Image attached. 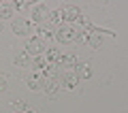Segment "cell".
Instances as JSON below:
<instances>
[{"instance_id": "cell-8", "label": "cell", "mask_w": 128, "mask_h": 113, "mask_svg": "<svg viewBox=\"0 0 128 113\" xmlns=\"http://www.w3.org/2000/svg\"><path fill=\"white\" fill-rule=\"evenodd\" d=\"M45 81H47V79L43 77V75H32V77L28 79V88H30L32 92H38V90L45 88Z\"/></svg>"}, {"instance_id": "cell-9", "label": "cell", "mask_w": 128, "mask_h": 113, "mask_svg": "<svg viewBox=\"0 0 128 113\" xmlns=\"http://www.w3.org/2000/svg\"><path fill=\"white\" fill-rule=\"evenodd\" d=\"M102 34H107V32H100V30H94V28H92V30L88 32V43H90L92 47H100L102 45Z\"/></svg>"}, {"instance_id": "cell-6", "label": "cell", "mask_w": 128, "mask_h": 113, "mask_svg": "<svg viewBox=\"0 0 128 113\" xmlns=\"http://www.w3.org/2000/svg\"><path fill=\"white\" fill-rule=\"evenodd\" d=\"M36 38H41V41H49V38H54L56 36V30L51 24H41V26H36Z\"/></svg>"}, {"instance_id": "cell-11", "label": "cell", "mask_w": 128, "mask_h": 113, "mask_svg": "<svg viewBox=\"0 0 128 113\" xmlns=\"http://www.w3.org/2000/svg\"><path fill=\"white\" fill-rule=\"evenodd\" d=\"M13 11H15L13 2H0V22L2 19H11L13 17Z\"/></svg>"}, {"instance_id": "cell-22", "label": "cell", "mask_w": 128, "mask_h": 113, "mask_svg": "<svg viewBox=\"0 0 128 113\" xmlns=\"http://www.w3.org/2000/svg\"><path fill=\"white\" fill-rule=\"evenodd\" d=\"M26 113H36V111H26Z\"/></svg>"}, {"instance_id": "cell-17", "label": "cell", "mask_w": 128, "mask_h": 113, "mask_svg": "<svg viewBox=\"0 0 128 113\" xmlns=\"http://www.w3.org/2000/svg\"><path fill=\"white\" fill-rule=\"evenodd\" d=\"M13 109H15V113H26L28 109H26V102H24V100H13Z\"/></svg>"}, {"instance_id": "cell-19", "label": "cell", "mask_w": 128, "mask_h": 113, "mask_svg": "<svg viewBox=\"0 0 128 113\" xmlns=\"http://www.w3.org/2000/svg\"><path fill=\"white\" fill-rule=\"evenodd\" d=\"M88 32H90V30H86V32H77V38H75V41H79V43H88Z\"/></svg>"}, {"instance_id": "cell-1", "label": "cell", "mask_w": 128, "mask_h": 113, "mask_svg": "<svg viewBox=\"0 0 128 113\" xmlns=\"http://www.w3.org/2000/svg\"><path fill=\"white\" fill-rule=\"evenodd\" d=\"M11 28H13V32H15V34H19V36H28V34L34 32V24H32L30 19H24V17L13 19Z\"/></svg>"}, {"instance_id": "cell-7", "label": "cell", "mask_w": 128, "mask_h": 113, "mask_svg": "<svg viewBox=\"0 0 128 113\" xmlns=\"http://www.w3.org/2000/svg\"><path fill=\"white\" fill-rule=\"evenodd\" d=\"M73 72L77 75V79H90L92 77V66L88 62H77L73 68Z\"/></svg>"}, {"instance_id": "cell-21", "label": "cell", "mask_w": 128, "mask_h": 113, "mask_svg": "<svg viewBox=\"0 0 128 113\" xmlns=\"http://www.w3.org/2000/svg\"><path fill=\"white\" fill-rule=\"evenodd\" d=\"M2 28H4V26H2V22H0V32H2Z\"/></svg>"}, {"instance_id": "cell-13", "label": "cell", "mask_w": 128, "mask_h": 113, "mask_svg": "<svg viewBox=\"0 0 128 113\" xmlns=\"http://www.w3.org/2000/svg\"><path fill=\"white\" fill-rule=\"evenodd\" d=\"M77 81H79V79H77V75H75V72L70 70V72H66V75L62 77V88H66V90H73V88L77 86Z\"/></svg>"}, {"instance_id": "cell-4", "label": "cell", "mask_w": 128, "mask_h": 113, "mask_svg": "<svg viewBox=\"0 0 128 113\" xmlns=\"http://www.w3.org/2000/svg\"><path fill=\"white\" fill-rule=\"evenodd\" d=\"M43 51H45V43L41 41V38H30L26 45V54L28 56H43Z\"/></svg>"}, {"instance_id": "cell-18", "label": "cell", "mask_w": 128, "mask_h": 113, "mask_svg": "<svg viewBox=\"0 0 128 113\" xmlns=\"http://www.w3.org/2000/svg\"><path fill=\"white\" fill-rule=\"evenodd\" d=\"M60 22H62V13L60 11H51L49 13V24L54 26V24H60Z\"/></svg>"}, {"instance_id": "cell-12", "label": "cell", "mask_w": 128, "mask_h": 113, "mask_svg": "<svg viewBox=\"0 0 128 113\" xmlns=\"http://www.w3.org/2000/svg\"><path fill=\"white\" fill-rule=\"evenodd\" d=\"M58 70H60L58 64H51V62H49V64L41 70V75H43L45 79H58Z\"/></svg>"}, {"instance_id": "cell-2", "label": "cell", "mask_w": 128, "mask_h": 113, "mask_svg": "<svg viewBox=\"0 0 128 113\" xmlns=\"http://www.w3.org/2000/svg\"><path fill=\"white\" fill-rule=\"evenodd\" d=\"M77 38V30L75 28H70V26H60L58 30H56V41L58 43H70V41H75Z\"/></svg>"}, {"instance_id": "cell-10", "label": "cell", "mask_w": 128, "mask_h": 113, "mask_svg": "<svg viewBox=\"0 0 128 113\" xmlns=\"http://www.w3.org/2000/svg\"><path fill=\"white\" fill-rule=\"evenodd\" d=\"M75 64H77V58H75L73 54H60V62H58V66L60 68H75Z\"/></svg>"}, {"instance_id": "cell-5", "label": "cell", "mask_w": 128, "mask_h": 113, "mask_svg": "<svg viewBox=\"0 0 128 113\" xmlns=\"http://www.w3.org/2000/svg\"><path fill=\"white\" fill-rule=\"evenodd\" d=\"M60 13H62V22H77L81 11L75 4H68V6H64V9H60Z\"/></svg>"}, {"instance_id": "cell-14", "label": "cell", "mask_w": 128, "mask_h": 113, "mask_svg": "<svg viewBox=\"0 0 128 113\" xmlns=\"http://www.w3.org/2000/svg\"><path fill=\"white\" fill-rule=\"evenodd\" d=\"M13 62L17 64V66H30V56L26 54V51H17L13 58Z\"/></svg>"}, {"instance_id": "cell-3", "label": "cell", "mask_w": 128, "mask_h": 113, "mask_svg": "<svg viewBox=\"0 0 128 113\" xmlns=\"http://www.w3.org/2000/svg\"><path fill=\"white\" fill-rule=\"evenodd\" d=\"M49 13H51V11L47 9L45 4H34V6H32V22L41 26V24L49 22Z\"/></svg>"}, {"instance_id": "cell-16", "label": "cell", "mask_w": 128, "mask_h": 113, "mask_svg": "<svg viewBox=\"0 0 128 113\" xmlns=\"http://www.w3.org/2000/svg\"><path fill=\"white\" fill-rule=\"evenodd\" d=\"M47 64H49V62H47V58H45V56H36V58L32 60V66H34V68H41V70L47 66Z\"/></svg>"}, {"instance_id": "cell-20", "label": "cell", "mask_w": 128, "mask_h": 113, "mask_svg": "<svg viewBox=\"0 0 128 113\" xmlns=\"http://www.w3.org/2000/svg\"><path fill=\"white\" fill-rule=\"evenodd\" d=\"M4 88H6V79H4V77H0V92L4 90Z\"/></svg>"}, {"instance_id": "cell-15", "label": "cell", "mask_w": 128, "mask_h": 113, "mask_svg": "<svg viewBox=\"0 0 128 113\" xmlns=\"http://www.w3.org/2000/svg\"><path fill=\"white\" fill-rule=\"evenodd\" d=\"M58 86H60L58 79H47V81H45V88H43V90H45L49 96H56V92H58Z\"/></svg>"}]
</instances>
